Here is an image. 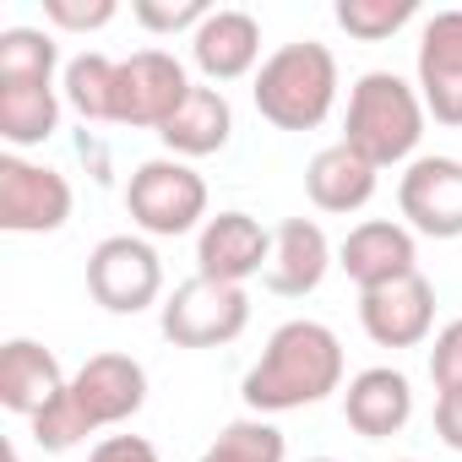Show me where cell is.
Returning a JSON list of instances; mask_svg holds the SVG:
<instances>
[{"instance_id":"obj_29","label":"cell","mask_w":462,"mask_h":462,"mask_svg":"<svg viewBox=\"0 0 462 462\" xmlns=\"http://www.w3.org/2000/svg\"><path fill=\"white\" fill-rule=\"evenodd\" d=\"M88 462H163V457H158V446L147 435H104L88 451Z\"/></svg>"},{"instance_id":"obj_31","label":"cell","mask_w":462,"mask_h":462,"mask_svg":"<svg viewBox=\"0 0 462 462\" xmlns=\"http://www.w3.org/2000/svg\"><path fill=\"white\" fill-rule=\"evenodd\" d=\"M6 462H23V451H17V446H12V451H6Z\"/></svg>"},{"instance_id":"obj_21","label":"cell","mask_w":462,"mask_h":462,"mask_svg":"<svg viewBox=\"0 0 462 462\" xmlns=\"http://www.w3.org/2000/svg\"><path fill=\"white\" fill-rule=\"evenodd\" d=\"M60 88H0V142L12 152L44 147L60 131Z\"/></svg>"},{"instance_id":"obj_20","label":"cell","mask_w":462,"mask_h":462,"mask_svg":"<svg viewBox=\"0 0 462 462\" xmlns=\"http://www.w3.org/2000/svg\"><path fill=\"white\" fill-rule=\"evenodd\" d=\"M228 136H235V104L223 98V88H190V98L174 109V120L158 131V142L169 147V158H212L228 147Z\"/></svg>"},{"instance_id":"obj_17","label":"cell","mask_w":462,"mask_h":462,"mask_svg":"<svg viewBox=\"0 0 462 462\" xmlns=\"http://www.w3.org/2000/svg\"><path fill=\"white\" fill-rule=\"evenodd\" d=\"M343 419L359 440H392L413 419V381L392 365H370L343 386Z\"/></svg>"},{"instance_id":"obj_8","label":"cell","mask_w":462,"mask_h":462,"mask_svg":"<svg viewBox=\"0 0 462 462\" xmlns=\"http://www.w3.org/2000/svg\"><path fill=\"white\" fill-rule=\"evenodd\" d=\"M190 88H196L190 71L169 50H136L115 71V125L163 131L174 120V109L190 98Z\"/></svg>"},{"instance_id":"obj_11","label":"cell","mask_w":462,"mask_h":462,"mask_svg":"<svg viewBox=\"0 0 462 462\" xmlns=\"http://www.w3.org/2000/svg\"><path fill=\"white\" fill-rule=\"evenodd\" d=\"M273 262V235L240 207L228 212H212L196 235V278H212V283H235L245 289L256 273H267Z\"/></svg>"},{"instance_id":"obj_32","label":"cell","mask_w":462,"mask_h":462,"mask_svg":"<svg viewBox=\"0 0 462 462\" xmlns=\"http://www.w3.org/2000/svg\"><path fill=\"white\" fill-rule=\"evenodd\" d=\"M392 462H419V457H392Z\"/></svg>"},{"instance_id":"obj_14","label":"cell","mask_w":462,"mask_h":462,"mask_svg":"<svg viewBox=\"0 0 462 462\" xmlns=\"http://www.w3.org/2000/svg\"><path fill=\"white\" fill-rule=\"evenodd\" d=\"M359 327L375 348H419L435 332V283L424 273L359 294Z\"/></svg>"},{"instance_id":"obj_24","label":"cell","mask_w":462,"mask_h":462,"mask_svg":"<svg viewBox=\"0 0 462 462\" xmlns=\"http://www.w3.org/2000/svg\"><path fill=\"white\" fill-rule=\"evenodd\" d=\"M201 462H289V440L273 419L245 413L217 430V440L201 451Z\"/></svg>"},{"instance_id":"obj_30","label":"cell","mask_w":462,"mask_h":462,"mask_svg":"<svg viewBox=\"0 0 462 462\" xmlns=\"http://www.w3.org/2000/svg\"><path fill=\"white\" fill-rule=\"evenodd\" d=\"M435 435H440V446L462 451V392L435 397Z\"/></svg>"},{"instance_id":"obj_19","label":"cell","mask_w":462,"mask_h":462,"mask_svg":"<svg viewBox=\"0 0 462 462\" xmlns=\"http://www.w3.org/2000/svg\"><path fill=\"white\" fill-rule=\"evenodd\" d=\"M375 185H381V169H375L365 152H354L348 142L321 147V152L310 158V169H305V196H310L321 212H332V217L365 212V207L375 201Z\"/></svg>"},{"instance_id":"obj_27","label":"cell","mask_w":462,"mask_h":462,"mask_svg":"<svg viewBox=\"0 0 462 462\" xmlns=\"http://www.w3.org/2000/svg\"><path fill=\"white\" fill-rule=\"evenodd\" d=\"M120 17L115 0H44V23L60 33H98Z\"/></svg>"},{"instance_id":"obj_16","label":"cell","mask_w":462,"mask_h":462,"mask_svg":"<svg viewBox=\"0 0 462 462\" xmlns=\"http://www.w3.org/2000/svg\"><path fill=\"white\" fill-rule=\"evenodd\" d=\"M190 60L196 71L217 88V82H240L251 71H262V23L240 6H217L196 33H190Z\"/></svg>"},{"instance_id":"obj_10","label":"cell","mask_w":462,"mask_h":462,"mask_svg":"<svg viewBox=\"0 0 462 462\" xmlns=\"http://www.w3.org/2000/svg\"><path fill=\"white\" fill-rule=\"evenodd\" d=\"M337 267H343V278L359 294L386 289V283L419 273V235H413L408 223H397V217H365V223H354L348 235H343Z\"/></svg>"},{"instance_id":"obj_23","label":"cell","mask_w":462,"mask_h":462,"mask_svg":"<svg viewBox=\"0 0 462 462\" xmlns=\"http://www.w3.org/2000/svg\"><path fill=\"white\" fill-rule=\"evenodd\" d=\"M115 71L120 60L88 50V55H71L66 71H60V98L82 115V120H109L115 125Z\"/></svg>"},{"instance_id":"obj_25","label":"cell","mask_w":462,"mask_h":462,"mask_svg":"<svg viewBox=\"0 0 462 462\" xmlns=\"http://www.w3.org/2000/svg\"><path fill=\"white\" fill-rule=\"evenodd\" d=\"M413 17H419V0H337L332 6V23L359 44H381L402 33Z\"/></svg>"},{"instance_id":"obj_4","label":"cell","mask_w":462,"mask_h":462,"mask_svg":"<svg viewBox=\"0 0 462 462\" xmlns=\"http://www.w3.org/2000/svg\"><path fill=\"white\" fill-rule=\"evenodd\" d=\"M125 212L152 240L201 235V223L212 217L207 212V180L185 158H147L125 180Z\"/></svg>"},{"instance_id":"obj_15","label":"cell","mask_w":462,"mask_h":462,"mask_svg":"<svg viewBox=\"0 0 462 462\" xmlns=\"http://www.w3.org/2000/svg\"><path fill=\"white\" fill-rule=\"evenodd\" d=\"M337 267L332 256V240L316 217H283L273 228V262L262 273V283L278 294V300H305L327 283V273Z\"/></svg>"},{"instance_id":"obj_5","label":"cell","mask_w":462,"mask_h":462,"mask_svg":"<svg viewBox=\"0 0 462 462\" xmlns=\"http://www.w3.org/2000/svg\"><path fill=\"white\" fill-rule=\"evenodd\" d=\"M251 327V294L235 283L212 278H185L163 305H158V332L174 348H223Z\"/></svg>"},{"instance_id":"obj_26","label":"cell","mask_w":462,"mask_h":462,"mask_svg":"<svg viewBox=\"0 0 462 462\" xmlns=\"http://www.w3.org/2000/svg\"><path fill=\"white\" fill-rule=\"evenodd\" d=\"M131 17L147 33H196L212 17V6H207V0H136Z\"/></svg>"},{"instance_id":"obj_18","label":"cell","mask_w":462,"mask_h":462,"mask_svg":"<svg viewBox=\"0 0 462 462\" xmlns=\"http://www.w3.org/2000/svg\"><path fill=\"white\" fill-rule=\"evenodd\" d=\"M71 386V375L60 370L55 348L33 343V337H12L0 348V402L23 419H39L60 392Z\"/></svg>"},{"instance_id":"obj_13","label":"cell","mask_w":462,"mask_h":462,"mask_svg":"<svg viewBox=\"0 0 462 462\" xmlns=\"http://www.w3.org/2000/svg\"><path fill=\"white\" fill-rule=\"evenodd\" d=\"M66 392H71L77 413L88 419V430L98 435V430H115V424H125L147 408V370L131 354H93L71 375Z\"/></svg>"},{"instance_id":"obj_2","label":"cell","mask_w":462,"mask_h":462,"mask_svg":"<svg viewBox=\"0 0 462 462\" xmlns=\"http://www.w3.org/2000/svg\"><path fill=\"white\" fill-rule=\"evenodd\" d=\"M424 98L408 77L397 71H365L348 93V115H343V142L354 152H365L375 169H397L413 163L419 142H424Z\"/></svg>"},{"instance_id":"obj_22","label":"cell","mask_w":462,"mask_h":462,"mask_svg":"<svg viewBox=\"0 0 462 462\" xmlns=\"http://www.w3.org/2000/svg\"><path fill=\"white\" fill-rule=\"evenodd\" d=\"M60 44L44 28H6L0 33V88H55Z\"/></svg>"},{"instance_id":"obj_6","label":"cell","mask_w":462,"mask_h":462,"mask_svg":"<svg viewBox=\"0 0 462 462\" xmlns=\"http://www.w3.org/2000/svg\"><path fill=\"white\" fill-rule=\"evenodd\" d=\"M88 294L109 316H142L163 300V262L142 235H109L88 256Z\"/></svg>"},{"instance_id":"obj_28","label":"cell","mask_w":462,"mask_h":462,"mask_svg":"<svg viewBox=\"0 0 462 462\" xmlns=\"http://www.w3.org/2000/svg\"><path fill=\"white\" fill-rule=\"evenodd\" d=\"M430 381H435L440 397L462 392V316L435 332V343H430Z\"/></svg>"},{"instance_id":"obj_3","label":"cell","mask_w":462,"mask_h":462,"mask_svg":"<svg viewBox=\"0 0 462 462\" xmlns=\"http://www.w3.org/2000/svg\"><path fill=\"white\" fill-rule=\"evenodd\" d=\"M251 98H256V115L278 131H316L337 104V55L316 39L283 44L262 60Z\"/></svg>"},{"instance_id":"obj_12","label":"cell","mask_w":462,"mask_h":462,"mask_svg":"<svg viewBox=\"0 0 462 462\" xmlns=\"http://www.w3.org/2000/svg\"><path fill=\"white\" fill-rule=\"evenodd\" d=\"M413 88L424 98V115L446 131H462V12H435L419 33L413 55Z\"/></svg>"},{"instance_id":"obj_7","label":"cell","mask_w":462,"mask_h":462,"mask_svg":"<svg viewBox=\"0 0 462 462\" xmlns=\"http://www.w3.org/2000/svg\"><path fill=\"white\" fill-rule=\"evenodd\" d=\"M71 180L23 152H0V228L6 235H55L71 217Z\"/></svg>"},{"instance_id":"obj_1","label":"cell","mask_w":462,"mask_h":462,"mask_svg":"<svg viewBox=\"0 0 462 462\" xmlns=\"http://www.w3.org/2000/svg\"><path fill=\"white\" fill-rule=\"evenodd\" d=\"M343 370H348V359H343L337 332L327 321L294 316L267 337L262 359L240 381V397L256 419H278V413L316 408L332 392H343Z\"/></svg>"},{"instance_id":"obj_33","label":"cell","mask_w":462,"mask_h":462,"mask_svg":"<svg viewBox=\"0 0 462 462\" xmlns=\"http://www.w3.org/2000/svg\"><path fill=\"white\" fill-rule=\"evenodd\" d=\"M310 462H337V457H310Z\"/></svg>"},{"instance_id":"obj_9","label":"cell","mask_w":462,"mask_h":462,"mask_svg":"<svg viewBox=\"0 0 462 462\" xmlns=\"http://www.w3.org/2000/svg\"><path fill=\"white\" fill-rule=\"evenodd\" d=\"M397 212L424 240H462V158H413L397 180Z\"/></svg>"}]
</instances>
